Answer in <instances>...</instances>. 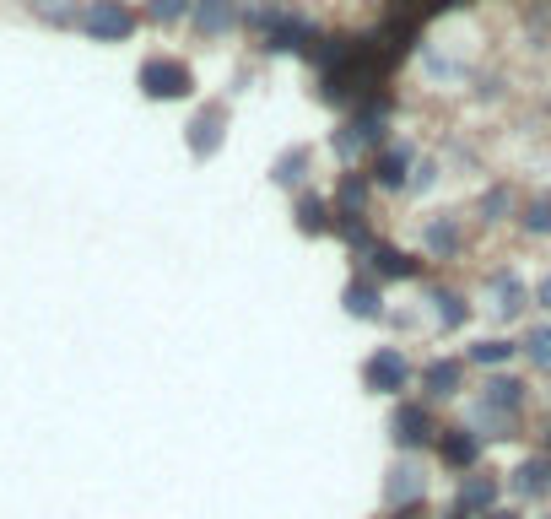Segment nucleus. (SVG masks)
<instances>
[{
	"instance_id": "f257e3e1",
	"label": "nucleus",
	"mask_w": 551,
	"mask_h": 519,
	"mask_svg": "<svg viewBox=\"0 0 551 519\" xmlns=\"http://www.w3.org/2000/svg\"><path fill=\"white\" fill-rule=\"evenodd\" d=\"M82 33L98 38V44H119V38L136 33V11L125 6V0H87L82 11Z\"/></svg>"
},
{
	"instance_id": "f03ea898",
	"label": "nucleus",
	"mask_w": 551,
	"mask_h": 519,
	"mask_svg": "<svg viewBox=\"0 0 551 519\" xmlns=\"http://www.w3.org/2000/svg\"><path fill=\"white\" fill-rule=\"evenodd\" d=\"M190 87H195V76L184 60H146L141 65V92L152 103L157 98H190Z\"/></svg>"
},
{
	"instance_id": "7ed1b4c3",
	"label": "nucleus",
	"mask_w": 551,
	"mask_h": 519,
	"mask_svg": "<svg viewBox=\"0 0 551 519\" xmlns=\"http://www.w3.org/2000/svg\"><path fill=\"white\" fill-rule=\"evenodd\" d=\"M362 379H368V390H379V395H400L411 384V363L395 352V346H379V352L368 357V368H362Z\"/></svg>"
},
{
	"instance_id": "20e7f679",
	"label": "nucleus",
	"mask_w": 551,
	"mask_h": 519,
	"mask_svg": "<svg viewBox=\"0 0 551 519\" xmlns=\"http://www.w3.org/2000/svg\"><path fill=\"white\" fill-rule=\"evenodd\" d=\"M427 492V476H422V465H416L411 455H400L395 465H389V482H384V503L389 509H406L411 498H422Z\"/></svg>"
},
{
	"instance_id": "39448f33",
	"label": "nucleus",
	"mask_w": 551,
	"mask_h": 519,
	"mask_svg": "<svg viewBox=\"0 0 551 519\" xmlns=\"http://www.w3.org/2000/svg\"><path fill=\"white\" fill-rule=\"evenodd\" d=\"M222 136H227V109H222V103H211V109H200L190 119V152L195 157H217Z\"/></svg>"
},
{
	"instance_id": "423d86ee",
	"label": "nucleus",
	"mask_w": 551,
	"mask_h": 519,
	"mask_svg": "<svg viewBox=\"0 0 551 519\" xmlns=\"http://www.w3.org/2000/svg\"><path fill=\"white\" fill-rule=\"evenodd\" d=\"M238 17H244V11L233 6V0H195V11H190V22L206 38H222V33H233L238 28Z\"/></svg>"
},
{
	"instance_id": "0eeeda50",
	"label": "nucleus",
	"mask_w": 551,
	"mask_h": 519,
	"mask_svg": "<svg viewBox=\"0 0 551 519\" xmlns=\"http://www.w3.org/2000/svg\"><path fill=\"white\" fill-rule=\"evenodd\" d=\"M341 303H346V314L352 319H379L384 314V287L373 282V276H352L341 292Z\"/></svg>"
},
{
	"instance_id": "6e6552de",
	"label": "nucleus",
	"mask_w": 551,
	"mask_h": 519,
	"mask_svg": "<svg viewBox=\"0 0 551 519\" xmlns=\"http://www.w3.org/2000/svg\"><path fill=\"white\" fill-rule=\"evenodd\" d=\"M389 433H395L400 449H422V444H433V417H427L422 406H400L395 422H389Z\"/></svg>"
},
{
	"instance_id": "1a4fd4ad",
	"label": "nucleus",
	"mask_w": 551,
	"mask_h": 519,
	"mask_svg": "<svg viewBox=\"0 0 551 519\" xmlns=\"http://www.w3.org/2000/svg\"><path fill=\"white\" fill-rule=\"evenodd\" d=\"M481 411H492V417H514V411L524 406V384L519 379H503V374H497V379H487V390H481V401H476Z\"/></svg>"
},
{
	"instance_id": "9d476101",
	"label": "nucleus",
	"mask_w": 551,
	"mask_h": 519,
	"mask_svg": "<svg viewBox=\"0 0 551 519\" xmlns=\"http://www.w3.org/2000/svg\"><path fill=\"white\" fill-rule=\"evenodd\" d=\"M422 390L438 395V401H449V395L465 390V363H454V357H438V363L422 368Z\"/></svg>"
},
{
	"instance_id": "9b49d317",
	"label": "nucleus",
	"mask_w": 551,
	"mask_h": 519,
	"mask_svg": "<svg viewBox=\"0 0 551 519\" xmlns=\"http://www.w3.org/2000/svg\"><path fill=\"white\" fill-rule=\"evenodd\" d=\"M368 260H373V282H406V276H416V265H411V255H400L395 244H373L368 249Z\"/></svg>"
},
{
	"instance_id": "f8f14e48",
	"label": "nucleus",
	"mask_w": 551,
	"mask_h": 519,
	"mask_svg": "<svg viewBox=\"0 0 551 519\" xmlns=\"http://www.w3.org/2000/svg\"><path fill=\"white\" fill-rule=\"evenodd\" d=\"M422 249H427V255H454V249H460V228H454V217H427L422 222Z\"/></svg>"
},
{
	"instance_id": "ddd939ff",
	"label": "nucleus",
	"mask_w": 551,
	"mask_h": 519,
	"mask_svg": "<svg viewBox=\"0 0 551 519\" xmlns=\"http://www.w3.org/2000/svg\"><path fill=\"white\" fill-rule=\"evenodd\" d=\"M487 292H492V309L503 314V319H514L524 303H530V292H524L519 276H492V287H487Z\"/></svg>"
},
{
	"instance_id": "4468645a",
	"label": "nucleus",
	"mask_w": 551,
	"mask_h": 519,
	"mask_svg": "<svg viewBox=\"0 0 551 519\" xmlns=\"http://www.w3.org/2000/svg\"><path fill=\"white\" fill-rule=\"evenodd\" d=\"M82 0H33V17L49 28H82Z\"/></svg>"
},
{
	"instance_id": "2eb2a0df",
	"label": "nucleus",
	"mask_w": 551,
	"mask_h": 519,
	"mask_svg": "<svg viewBox=\"0 0 551 519\" xmlns=\"http://www.w3.org/2000/svg\"><path fill=\"white\" fill-rule=\"evenodd\" d=\"M303 179H308V146H292V152H281L276 168H271V184H281V190H298Z\"/></svg>"
},
{
	"instance_id": "dca6fc26",
	"label": "nucleus",
	"mask_w": 551,
	"mask_h": 519,
	"mask_svg": "<svg viewBox=\"0 0 551 519\" xmlns=\"http://www.w3.org/2000/svg\"><path fill=\"white\" fill-rule=\"evenodd\" d=\"M514 492L519 498H541V492H551V460H524L514 471Z\"/></svg>"
},
{
	"instance_id": "f3484780",
	"label": "nucleus",
	"mask_w": 551,
	"mask_h": 519,
	"mask_svg": "<svg viewBox=\"0 0 551 519\" xmlns=\"http://www.w3.org/2000/svg\"><path fill=\"white\" fill-rule=\"evenodd\" d=\"M492 498H497L492 476H470V482H460V514H481Z\"/></svg>"
},
{
	"instance_id": "a211bd4d",
	"label": "nucleus",
	"mask_w": 551,
	"mask_h": 519,
	"mask_svg": "<svg viewBox=\"0 0 551 519\" xmlns=\"http://www.w3.org/2000/svg\"><path fill=\"white\" fill-rule=\"evenodd\" d=\"M481 455V438H470V428H454L449 438H443V460L449 465H470Z\"/></svg>"
},
{
	"instance_id": "6ab92c4d",
	"label": "nucleus",
	"mask_w": 551,
	"mask_h": 519,
	"mask_svg": "<svg viewBox=\"0 0 551 519\" xmlns=\"http://www.w3.org/2000/svg\"><path fill=\"white\" fill-rule=\"evenodd\" d=\"M190 11H195V0H146V22H157V28H173Z\"/></svg>"
},
{
	"instance_id": "aec40b11",
	"label": "nucleus",
	"mask_w": 551,
	"mask_h": 519,
	"mask_svg": "<svg viewBox=\"0 0 551 519\" xmlns=\"http://www.w3.org/2000/svg\"><path fill=\"white\" fill-rule=\"evenodd\" d=\"M427 298H433V314H438V325H443V330H460V325H465V303L454 298V292L433 287V292H427Z\"/></svg>"
},
{
	"instance_id": "412c9836",
	"label": "nucleus",
	"mask_w": 551,
	"mask_h": 519,
	"mask_svg": "<svg viewBox=\"0 0 551 519\" xmlns=\"http://www.w3.org/2000/svg\"><path fill=\"white\" fill-rule=\"evenodd\" d=\"M514 352H519L514 341H497V336H492V341H476V346H470L465 357H470V363H487V368H497V363H508V357H514Z\"/></svg>"
},
{
	"instance_id": "4be33fe9",
	"label": "nucleus",
	"mask_w": 551,
	"mask_h": 519,
	"mask_svg": "<svg viewBox=\"0 0 551 519\" xmlns=\"http://www.w3.org/2000/svg\"><path fill=\"white\" fill-rule=\"evenodd\" d=\"M406 163H411V152H384V163H379L373 179H379L384 190H400V184H406Z\"/></svg>"
},
{
	"instance_id": "5701e85b",
	"label": "nucleus",
	"mask_w": 551,
	"mask_h": 519,
	"mask_svg": "<svg viewBox=\"0 0 551 519\" xmlns=\"http://www.w3.org/2000/svg\"><path fill=\"white\" fill-rule=\"evenodd\" d=\"M524 352H530L535 368H546V374H551V325H535L530 336H524Z\"/></svg>"
},
{
	"instance_id": "b1692460",
	"label": "nucleus",
	"mask_w": 551,
	"mask_h": 519,
	"mask_svg": "<svg viewBox=\"0 0 551 519\" xmlns=\"http://www.w3.org/2000/svg\"><path fill=\"white\" fill-rule=\"evenodd\" d=\"M362 201H368V184H362V179H346L341 195H335V206H341L335 217H362Z\"/></svg>"
},
{
	"instance_id": "393cba45",
	"label": "nucleus",
	"mask_w": 551,
	"mask_h": 519,
	"mask_svg": "<svg viewBox=\"0 0 551 519\" xmlns=\"http://www.w3.org/2000/svg\"><path fill=\"white\" fill-rule=\"evenodd\" d=\"M298 228L303 233H325V206L308 195V201H298Z\"/></svg>"
},
{
	"instance_id": "a878e982",
	"label": "nucleus",
	"mask_w": 551,
	"mask_h": 519,
	"mask_svg": "<svg viewBox=\"0 0 551 519\" xmlns=\"http://www.w3.org/2000/svg\"><path fill=\"white\" fill-rule=\"evenodd\" d=\"M524 228H530V233H551V195L530 201V211H524Z\"/></svg>"
},
{
	"instance_id": "bb28decb",
	"label": "nucleus",
	"mask_w": 551,
	"mask_h": 519,
	"mask_svg": "<svg viewBox=\"0 0 551 519\" xmlns=\"http://www.w3.org/2000/svg\"><path fill=\"white\" fill-rule=\"evenodd\" d=\"M433 184H438V163H433V157L411 163V190H433Z\"/></svg>"
},
{
	"instance_id": "cd10ccee",
	"label": "nucleus",
	"mask_w": 551,
	"mask_h": 519,
	"mask_svg": "<svg viewBox=\"0 0 551 519\" xmlns=\"http://www.w3.org/2000/svg\"><path fill=\"white\" fill-rule=\"evenodd\" d=\"M508 206H514V195H508V190H503V184H497V190H487V195H481V211H487V217H492V222H497V217H503V211H508Z\"/></svg>"
},
{
	"instance_id": "c85d7f7f",
	"label": "nucleus",
	"mask_w": 551,
	"mask_h": 519,
	"mask_svg": "<svg viewBox=\"0 0 551 519\" xmlns=\"http://www.w3.org/2000/svg\"><path fill=\"white\" fill-rule=\"evenodd\" d=\"M535 303H541V309H551V276L541 282V292H535Z\"/></svg>"
},
{
	"instance_id": "c756f323",
	"label": "nucleus",
	"mask_w": 551,
	"mask_h": 519,
	"mask_svg": "<svg viewBox=\"0 0 551 519\" xmlns=\"http://www.w3.org/2000/svg\"><path fill=\"white\" fill-rule=\"evenodd\" d=\"M492 519H514V514H492Z\"/></svg>"
},
{
	"instance_id": "7c9ffc66",
	"label": "nucleus",
	"mask_w": 551,
	"mask_h": 519,
	"mask_svg": "<svg viewBox=\"0 0 551 519\" xmlns=\"http://www.w3.org/2000/svg\"><path fill=\"white\" fill-rule=\"evenodd\" d=\"M276 6H287V0H276Z\"/></svg>"
}]
</instances>
